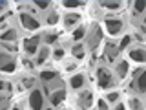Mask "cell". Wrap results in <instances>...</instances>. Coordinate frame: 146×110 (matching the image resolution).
Instances as JSON below:
<instances>
[{"label": "cell", "instance_id": "obj_27", "mask_svg": "<svg viewBox=\"0 0 146 110\" xmlns=\"http://www.w3.org/2000/svg\"><path fill=\"white\" fill-rule=\"evenodd\" d=\"M36 6H38V7H48L49 6V2H48V0H36Z\"/></svg>", "mask_w": 146, "mask_h": 110}, {"label": "cell", "instance_id": "obj_14", "mask_svg": "<svg viewBox=\"0 0 146 110\" xmlns=\"http://www.w3.org/2000/svg\"><path fill=\"white\" fill-rule=\"evenodd\" d=\"M15 37H17L15 30H7L6 33H2V35H0V39H2V40H15Z\"/></svg>", "mask_w": 146, "mask_h": 110}, {"label": "cell", "instance_id": "obj_19", "mask_svg": "<svg viewBox=\"0 0 146 110\" xmlns=\"http://www.w3.org/2000/svg\"><path fill=\"white\" fill-rule=\"evenodd\" d=\"M84 2H79V0H66L64 2V6L66 7H79V6H82Z\"/></svg>", "mask_w": 146, "mask_h": 110}, {"label": "cell", "instance_id": "obj_8", "mask_svg": "<svg viewBox=\"0 0 146 110\" xmlns=\"http://www.w3.org/2000/svg\"><path fill=\"white\" fill-rule=\"evenodd\" d=\"M38 40H40V37H31V39L26 40V52L29 55L36 52V44H38Z\"/></svg>", "mask_w": 146, "mask_h": 110}, {"label": "cell", "instance_id": "obj_30", "mask_svg": "<svg viewBox=\"0 0 146 110\" xmlns=\"http://www.w3.org/2000/svg\"><path fill=\"white\" fill-rule=\"evenodd\" d=\"M62 55H64V52H62L60 48H58V50H55V57H57V59H60Z\"/></svg>", "mask_w": 146, "mask_h": 110}, {"label": "cell", "instance_id": "obj_17", "mask_svg": "<svg viewBox=\"0 0 146 110\" xmlns=\"http://www.w3.org/2000/svg\"><path fill=\"white\" fill-rule=\"evenodd\" d=\"M82 82H84V77H82V75H75L71 79V86H73V88H79V86H82Z\"/></svg>", "mask_w": 146, "mask_h": 110}, {"label": "cell", "instance_id": "obj_25", "mask_svg": "<svg viewBox=\"0 0 146 110\" xmlns=\"http://www.w3.org/2000/svg\"><path fill=\"white\" fill-rule=\"evenodd\" d=\"M46 59H48V50H46V48H44V50H42V52H40V55H38V64H40V62H44V61H46Z\"/></svg>", "mask_w": 146, "mask_h": 110}, {"label": "cell", "instance_id": "obj_13", "mask_svg": "<svg viewBox=\"0 0 146 110\" xmlns=\"http://www.w3.org/2000/svg\"><path fill=\"white\" fill-rule=\"evenodd\" d=\"M126 72H128V62H119V66H117V73H119V77H124L126 75Z\"/></svg>", "mask_w": 146, "mask_h": 110}, {"label": "cell", "instance_id": "obj_4", "mask_svg": "<svg viewBox=\"0 0 146 110\" xmlns=\"http://www.w3.org/2000/svg\"><path fill=\"white\" fill-rule=\"evenodd\" d=\"M29 105L33 110H42V94L38 90H35L33 94L29 95Z\"/></svg>", "mask_w": 146, "mask_h": 110}, {"label": "cell", "instance_id": "obj_24", "mask_svg": "<svg viewBox=\"0 0 146 110\" xmlns=\"http://www.w3.org/2000/svg\"><path fill=\"white\" fill-rule=\"evenodd\" d=\"M75 20H79V15H68V17H66V24H68V26L73 24Z\"/></svg>", "mask_w": 146, "mask_h": 110}, {"label": "cell", "instance_id": "obj_7", "mask_svg": "<svg viewBox=\"0 0 146 110\" xmlns=\"http://www.w3.org/2000/svg\"><path fill=\"white\" fill-rule=\"evenodd\" d=\"M100 37H102V33H100V28H99V26H95V28H93V33H91V39H90V48H91V50L97 48Z\"/></svg>", "mask_w": 146, "mask_h": 110}, {"label": "cell", "instance_id": "obj_12", "mask_svg": "<svg viewBox=\"0 0 146 110\" xmlns=\"http://www.w3.org/2000/svg\"><path fill=\"white\" fill-rule=\"evenodd\" d=\"M130 57L133 59V61H137V62H143V61H144L143 50H131V52H130Z\"/></svg>", "mask_w": 146, "mask_h": 110}, {"label": "cell", "instance_id": "obj_20", "mask_svg": "<svg viewBox=\"0 0 146 110\" xmlns=\"http://www.w3.org/2000/svg\"><path fill=\"white\" fill-rule=\"evenodd\" d=\"M133 7H135L137 13H143L144 11V2H143V0H137V2L133 4Z\"/></svg>", "mask_w": 146, "mask_h": 110}, {"label": "cell", "instance_id": "obj_1", "mask_svg": "<svg viewBox=\"0 0 146 110\" xmlns=\"http://www.w3.org/2000/svg\"><path fill=\"white\" fill-rule=\"evenodd\" d=\"M0 70L4 72H15V59L7 53H0Z\"/></svg>", "mask_w": 146, "mask_h": 110}, {"label": "cell", "instance_id": "obj_18", "mask_svg": "<svg viewBox=\"0 0 146 110\" xmlns=\"http://www.w3.org/2000/svg\"><path fill=\"white\" fill-rule=\"evenodd\" d=\"M73 55H75L77 59H82L84 57V48H82V46H75V48H73Z\"/></svg>", "mask_w": 146, "mask_h": 110}, {"label": "cell", "instance_id": "obj_9", "mask_svg": "<svg viewBox=\"0 0 146 110\" xmlns=\"http://www.w3.org/2000/svg\"><path fill=\"white\" fill-rule=\"evenodd\" d=\"M137 77H139L137 79V90L143 94V92H146V73L143 70H139L137 72Z\"/></svg>", "mask_w": 146, "mask_h": 110}, {"label": "cell", "instance_id": "obj_26", "mask_svg": "<svg viewBox=\"0 0 146 110\" xmlns=\"http://www.w3.org/2000/svg\"><path fill=\"white\" fill-rule=\"evenodd\" d=\"M55 40H57V35H55V33H49L48 37H46V42H49V44H53Z\"/></svg>", "mask_w": 146, "mask_h": 110}, {"label": "cell", "instance_id": "obj_2", "mask_svg": "<svg viewBox=\"0 0 146 110\" xmlns=\"http://www.w3.org/2000/svg\"><path fill=\"white\" fill-rule=\"evenodd\" d=\"M97 77H99V86L100 88H108V86L113 85V79H111V75H110V72L104 70V68H100L97 72Z\"/></svg>", "mask_w": 146, "mask_h": 110}, {"label": "cell", "instance_id": "obj_36", "mask_svg": "<svg viewBox=\"0 0 146 110\" xmlns=\"http://www.w3.org/2000/svg\"><path fill=\"white\" fill-rule=\"evenodd\" d=\"M0 101H2V95H0Z\"/></svg>", "mask_w": 146, "mask_h": 110}, {"label": "cell", "instance_id": "obj_23", "mask_svg": "<svg viewBox=\"0 0 146 110\" xmlns=\"http://www.w3.org/2000/svg\"><path fill=\"white\" fill-rule=\"evenodd\" d=\"M82 37H84V30H82V28H79V30L73 33V39H75V40H80Z\"/></svg>", "mask_w": 146, "mask_h": 110}, {"label": "cell", "instance_id": "obj_3", "mask_svg": "<svg viewBox=\"0 0 146 110\" xmlns=\"http://www.w3.org/2000/svg\"><path fill=\"white\" fill-rule=\"evenodd\" d=\"M20 22H22V26H24L26 30H36V28L40 26L38 22H36L33 17H29L27 13H22L20 15Z\"/></svg>", "mask_w": 146, "mask_h": 110}, {"label": "cell", "instance_id": "obj_5", "mask_svg": "<svg viewBox=\"0 0 146 110\" xmlns=\"http://www.w3.org/2000/svg\"><path fill=\"white\" fill-rule=\"evenodd\" d=\"M106 28H108V31L111 35H117L119 31L122 30V22L117 20V18H108V20H106Z\"/></svg>", "mask_w": 146, "mask_h": 110}, {"label": "cell", "instance_id": "obj_22", "mask_svg": "<svg viewBox=\"0 0 146 110\" xmlns=\"http://www.w3.org/2000/svg\"><path fill=\"white\" fill-rule=\"evenodd\" d=\"M130 40H131V37H124V39L121 40V46H119V52H121V50H124L128 44H130Z\"/></svg>", "mask_w": 146, "mask_h": 110}, {"label": "cell", "instance_id": "obj_28", "mask_svg": "<svg viewBox=\"0 0 146 110\" xmlns=\"http://www.w3.org/2000/svg\"><path fill=\"white\" fill-rule=\"evenodd\" d=\"M117 97H119V94H115V92H111V94L108 95V101H117Z\"/></svg>", "mask_w": 146, "mask_h": 110}, {"label": "cell", "instance_id": "obj_15", "mask_svg": "<svg viewBox=\"0 0 146 110\" xmlns=\"http://www.w3.org/2000/svg\"><path fill=\"white\" fill-rule=\"evenodd\" d=\"M100 6H102V7H108V9H119V7H121V4H119V2H108V0H102V2H100Z\"/></svg>", "mask_w": 146, "mask_h": 110}, {"label": "cell", "instance_id": "obj_32", "mask_svg": "<svg viewBox=\"0 0 146 110\" xmlns=\"http://www.w3.org/2000/svg\"><path fill=\"white\" fill-rule=\"evenodd\" d=\"M24 85L26 86H33V79H24Z\"/></svg>", "mask_w": 146, "mask_h": 110}, {"label": "cell", "instance_id": "obj_10", "mask_svg": "<svg viewBox=\"0 0 146 110\" xmlns=\"http://www.w3.org/2000/svg\"><path fill=\"white\" fill-rule=\"evenodd\" d=\"M64 97H66V92H64V90H57V92L51 95V103L57 107V105H60L62 101H64Z\"/></svg>", "mask_w": 146, "mask_h": 110}, {"label": "cell", "instance_id": "obj_34", "mask_svg": "<svg viewBox=\"0 0 146 110\" xmlns=\"http://www.w3.org/2000/svg\"><path fill=\"white\" fill-rule=\"evenodd\" d=\"M115 110H126V108H124V105H117V108H115Z\"/></svg>", "mask_w": 146, "mask_h": 110}, {"label": "cell", "instance_id": "obj_37", "mask_svg": "<svg viewBox=\"0 0 146 110\" xmlns=\"http://www.w3.org/2000/svg\"><path fill=\"white\" fill-rule=\"evenodd\" d=\"M15 110H18V108H15Z\"/></svg>", "mask_w": 146, "mask_h": 110}, {"label": "cell", "instance_id": "obj_35", "mask_svg": "<svg viewBox=\"0 0 146 110\" xmlns=\"http://www.w3.org/2000/svg\"><path fill=\"white\" fill-rule=\"evenodd\" d=\"M7 6V2H4V0H2V2H0V9H2V7H6Z\"/></svg>", "mask_w": 146, "mask_h": 110}, {"label": "cell", "instance_id": "obj_33", "mask_svg": "<svg viewBox=\"0 0 146 110\" xmlns=\"http://www.w3.org/2000/svg\"><path fill=\"white\" fill-rule=\"evenodd\" d=\"M2 88H9V86L6 85V82H2V81H0V90H2Z\"/></svg>", "mask_w": 146, "mask_h": 110}, {"label": "cell", "instance_id": "obj_6", "mask_svg": "<svg viewBox=\"0 0 146 110\" xmlns=\"http://www.w3.org/2000/svg\"><path fill=\"white\" fill-rule=\"evenodd\" d=\"M91 103H93V95H91V92H84V94L79 95V105H80V108H84V110L90 108Z\"/></svg>", "mask_w": 146, "mask_h": 110}, {"label": "cell", "instance_id": "obj_16", "mask_svg": "<svg viewBox=\"0 0 146 110\" xmlns=\"http://www.w3.org/2000/svg\"><path fill=\"white\" fill-rule=\"evenodd\" d=\"M40 79H42V81L57 79V73H55V72H42V73H40Z\"/></svg>", "mask_w": 146, "mask_h": 110}, {"label": "cell", "instance_id": "obj_21", "mask_svg": "<svg viewBox=\"0 0 146 110\" xmlns=\"http://www.w3.org/2000/svg\"><path fill=\"white\" fill-rule=\"evenodd\" d=\"M130 105H131V108H133V110H143V105H141L139 99H131Z\"/></svg>", "mask_w": 146, "mask_h": 110}, {"label": "cell", "instance_id": "obj_31", "mask_svg": "<svg viewBox=\"0 0 146 110\" xmlns=\"http://www.w3.org/2000/svg\"><path fill=\"white\" fill-rule=\"evenodd\" d=\"M48 22H49V24H55V22H57V15H51L48 18Z\"/></svg>", "mask_w": 146, "mask_h": 110}, {"label": "cell", "instance_id": "obj_11", "mask_svg": "<svg viewBox=\"0 0 146 110\" xmlns=\"http://www.w3.org/2000/svg\"><path fill=\"white\" fill-rule=\"evenodd\" d=\"M117 53H119V50H117L111 42H108V44H106V55H108V61H115Z\"/></svg>", "mask_w": 146, "mask_h": 110}, {"label": "cell", "instance_id": "obj_29", "mask_svg": "<svg viewBox=\"0 0 146 110\" xmlns=\"http://www.w3.org/2000/svg\"><path fill=\"white\" fill-rule=\"evenodd\" d=\"M99 110H108V107H106V103H104L102 99L99 101Z\"/></svg>", "mask_w": 146, "mask_h": 110}]
</instances>
